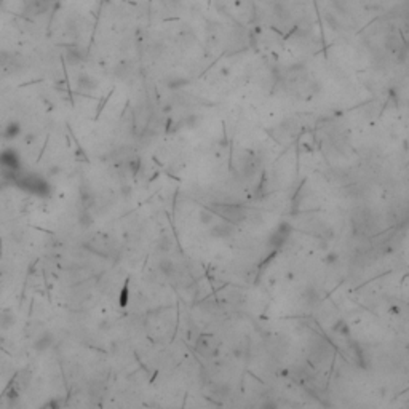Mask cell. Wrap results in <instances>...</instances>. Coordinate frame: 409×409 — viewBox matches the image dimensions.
Listing matches in <instances>:
<instances>
[{"label": "cell", "mask_w": 409, "mask_h": 409, "mask_svg": "<svg viewBox=\"0 0 409 409\" xmlns=\"http://www.w3.org/2000/svg\"><path fill=\"white\" fill-rule=\"evenodd\" d=\"M14 184L18 185L19 189H23L29 193H34V195H40V197H47L50 195V184L47 182V179L37 176V174H16L14 177Z\"/></svg>", "instance_id": "obj_1"}, {"label": "cell", "mask_w": 409, "mask_h": 409, "mask_svg": "<svg viewBox=\"0 0 409 409\" xmlns=\"http://www.w3.org/2000/svg\"><path fill=\"white\" fill-rule=\"evenodd\" d=\"M211 213H216L219 218L230 222V224H240L246 219V210L240 205H230V203H216L210 206Z\"/></svg>", "instance_id": "obj_2"}, {"label": "cell", "mask_w": 409, "mask_h": 409, "mask_svg": "<svg viewBox=\"0 0 409 409\" xmlns=\"http://www.w3.org/2000/svg\"><path fill=\"white\" fill-rule=\"evenodd\" d=\"M0 166L3 168V171H19L21 169V162L16 151L13 149H6L2 154H0Z\"/></svg>", "instance_id": "obj_3"}, {"label": "cell", "mask_w": 409, "mask_h": 409, "mask_svg": "<svg viewBox=\"0 0 409 409\" xmlns=\"http://www.w3.org/2000/svg\"><path fill=\"white\" fill-rule=\"evenodd\" d=\"M51 344H53V336H51L50 332H43L34 342V348L37 352H45L47 348L51 347Z\"/></svg>", "instance_id": "obj_4"}, {"label": "cell", "mask_w": 409, "mask_h": 409, "mask_svg": "<svg viewBox=\"0 0 409 409\" xmlns=\"http://www.w3.org/2000/svg\"><path fill=\"white\" fill-rule=\"evenodd\" d=\"M77 86L83 91H91L98 86V82H96L91 76L82 74V76H79V79H77Z\"/></svg>", "instance_id": "obj_5"}, {"label": "cell", "mask_w": 409, "mask_h": 409, "mask_svg": "<svg viewBox=\"0 0 409 409\" xmlns=\"http://www.w3.org/2000/svg\"><path fill=\"white\" fill-rule=\"evenodd\" d=\"M66 59H68L69 64H79L85 59V53L79 47H72L66 51Z\"/></svg>", "instance_id": "obj_6"}, {"label": "cell", "mask_w": 409, "mask_h": 409, "mask_svg": "<svg viewBox=\"0 0 409 409\" xmlns=\"http://www.w3.org/2000/svg\"><path fill=\"white\" fill-rule=\"evenodd\" d=\"M14 314H11L10 310H3L0 314V329H10L14 325Z\"/></svg>", "instance_id": "obj_7"}, {"label": "cell", "mask_w": 409, "mask_h": 409, "mask_svg": "<svg viewBox=\"0 0 409 409\" xmlns=\"http://www.w3.org/2000/svg\"><path fill=\"white\" fill-rule=\"evenodd\" d=\"M19 131H21L19 123L11 122V123L6 125V128L3 130V136H5L6 139H13V138H16V136L19 135Z\"/></svg>", "instance_id": "obj_8"}]
</instances>
